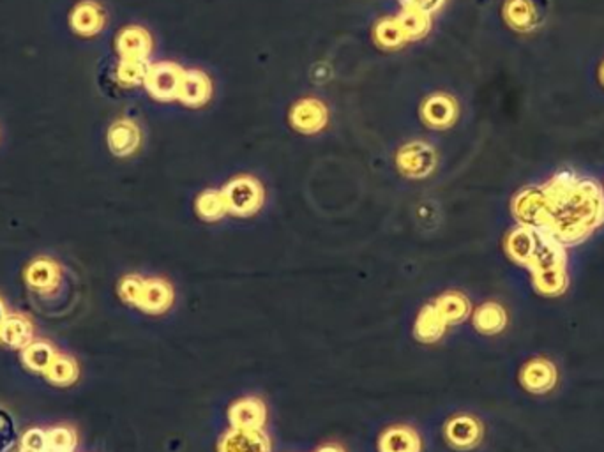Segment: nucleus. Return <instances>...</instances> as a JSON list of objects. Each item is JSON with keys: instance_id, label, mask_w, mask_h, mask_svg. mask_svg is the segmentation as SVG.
<instances>
[{"instance_id": "1", "label": "nucleus", "mask_w": 604, "mask_h": 452, "mask_svg": "<svg viewBox=\"0 0 604 452\" xmlns=\"http://www.w3.org/2000/svg\"><path fill=\"white\" fill-rule=\"evenodd\" d=\"M540 190L546 205L542 231L566 248L585 242L603 225L604 192L596 181L559 172Z\"/></svg>"}, {"instance_id": "2", "label": "nucleus", "mask_w": 604, "mask_h": 452, "mask_svg": "<svg viewBox=\"0 0 604 452\" xmlns=\"http://www.w3.org/2000/svg\"><path fill=\"white\" fill-rule=\"evenodd\" d=\"M24 281L31 291L32 302L39 300L37 306L39 313L54 311L52 317L57 315V311L65 313L67 308H71L69 299L64 297L69 290V281L65 276L63 265L50 257H37L24 270Z\"/></svg>"}, {"instance_id": "3", "label": "nucleus", "mask_w": 604, "mask_h": 452, "mask_svg": "<svg viewBox=\"0 0 604 452\" xmlns=\"http://www.w3.org/2000/svg\"><path fill=\"white\" fill-rule=\"evenodd\" d=\"M447 444L456 451H470L482 440V426L470 414H456L445 422Z\"/></svg>"}, {"instance_id": "4", "label": "nucleus", "mask_w": 604, "mask_h": 452, "mask_svg": "<svg viewBox=\"0 0 604 452\" xmlns=\"http://www.w3.org/2000/svg\"><path fill=\"white\" fill-rule=\"evenodd\" d=\"M546 0H509L506 4V20L520 33L536 31L546 18Z\"/></svg>"}, {"instance_id": "5", "label": "nucleus", "mask_w": 604, "mask_h": 452, "mask_svg": "<svg viewBox=\"0 0 604 452\" xmlns=\"http://www.w3.org/2000/svg\"><path fill=\"white\" fill-rule=\"evenodd\" d=\"M379 452H422V438L409 424H391L379 437Z\"/></svg>"}, {"instance_id": "6", "label": "nucleus", "mask_w": 604, "mask_h": 452, "mask_svg": "<svg viewBox=\"0 0 604 452\" xmlns=\"http://www.w3.org/2000/svg\"><path fill=\"white\" fill-rule=\"evenodd\" d=\"M265 419L267 408L256 396H244L237 399L228 410V420L233 429H262Z\"/></svg>"}, {"instance_id": "7", "label": "nucleus", "mask_w": 604, "mask_h": 452, "mask_svg": "<svg viewBox=\"0 0 604 452\" xmlns=\"http://www.w3.org/2000/svg\"><path fill=\"white\" fill-rule=\"evenodd\" d=\"M520 380L527 390L534 394H546L557 386L559 373L555 364L548 359H532L523 366Z\"/></svg>"}, {"instance_id": "8", "label": "nucleus", "mask_w": 604, "mask_h": 452, "mask_svg": "<svg viewBox=\"0 0 604 452\" xmlns=\"http://www.w3.org/2000/svg\"><path fill=\"white\" fill-rule=\"evenodd\" d=\"M175 302V293L170 283L163 280H144L142 295L138 308L147 315H163L172 310Z\"/></svg>"}, {"instance_id": "9", "label": "nucleus", "mask_w": 604, "mask_h": 452, "mask_svg": "<svg viewBox=\"0 0 604 452\" xmlns=\"http://www.w3.org/2000/svg\"><path fill=\"white\" fill-rule=\"evenodd\" d=\"M71 31L82 37H93L104 27V11L94 0L78 2L69 15Z\"/></svg>"}, {"instance_id": "10", "label": "nucleus", "mask_w": 604, "mask_h": 452, "mask_svg": "<svg viewBox=\"0 0 604 452\" xmlns=\"http://www.w3.org/2000/svg\"><path fill=\"white\" fill-rule=\"evenodd\" d=\"M218 452H271V440L262 429H233L223 435Z\"/></svg>"}, {"instance_id": "11", "label": "nucleus", "mask_w": 604, "mask_h": 452, "mask_svg": "<svg viewBox=\"0 0 604 452\" xmlns=\"http://www.w3.org/2000/svg\"><path fill=\"white\" fill-rule=\"evenodd\" d=\"M34 341V325L22 313H13L5 317L0 329V343L9 349L24 350Z\"/></svg>"}, {"instance_id": "12", "label": "nucleus", "mask_w": 604, "mask_h": 452, "mask_svg": "<svg viewBox=\"0 0 604 452\" xmlns=\"http://www.w3.org/2000/svg\"><path fill=\"white\" fill-rule=\"evenodd\" d=\"M536 246H538V230L536 228L518 226L516 230H512L509 233L508 244H506L509 257L514 261L525 265L527 269H530V265H532Z\"/></svg>"}, {"instance_id": "13", "label": "nucleus", "mask_w": 604, "mask_h": 452, "mask_svg": "<svg viewBox=\"0 0 604 452\" xmlns=\"http://www.w3.org/2000/svg\"><path fill=\"white\" fill-rule=\"evenodd\" d=\"M445 327H447V323L437 311V308L431 304L419 313L417 322H415V336L419 341L435 343L444 336Z\"/></svg>"}, {"instance_id": "14", "label": "nucleus", "mask_w": 604, "mask_h": 452, "mask_svg": "<svg viewBox=\"0 0 604 452\" xmlns=\"http://www.w3.org/2000/svg\"><path fill=\"white\" fill-rule=\"evenodd\" d=\"M55 357H57L55 349L48 341H41V339H34L27 349L22 350L24 366L32 373H39V375L46 373V369L52 366Z\"/></svg>"}, {"instance_id": "15", "label": "nucleus", "mask_w": 604, "mask_h": 452, "mask_svg": "<svg viewBox=\"0 0 604 452\" xmlns=\"http://www.w3.org/2000/svg\"><path fill=\"white\" fill-rule=\"evenodd\" d=\"M474 325L482 334H488V336L499 334L508 325V313L500 304L486 302L477 310L476 315H474Z\"/></svg>"}, {"instance_id": "16", "label": "nucleus", "mask_w": 604, "mask_h": 452, "mask_svg": "<svg viewBox=\"0 0 604 452\" xmlns=\"http://www.w3.org/2000/svg\"><path fill=\"white\" fill-rule=\"evenodd\" d=\"M43 377L52 386L69 388V386H73L78 380L80 368H78V362L73 357L57 354V357L52 362V366L46 369V373Z\"/></svg>"}, {"instance_id": "17", "label": "nucleus", "mask_w": 604, "mask_h": 452, "mask_svg": "<svg viewBox=\"0 0 604 452\" xmlns=\"http://www.w3.org/2000/svg\"><path fill=\"white\" fill-rule=\"evenodd\" d=\"M437 311L441 313V317L444 319V322L460 323L463 322L469 315H470V302L465 295L451 291L442 295L435 304Z\"/></svg>"}, {"instance_id": "18", "label": "nucleus", "mask_w": 604, "mask_h": 452, "mask_svg": "<svg viewBox=\"0 0 604 452\" xmlns=\"http://www.w3.org/2000/svg\"><path fill=\"white\" fill-rule=\"evenodd\" d=\"M532 280H534V289L542 295H548V297H555V295L564 293L568 290V285H569L566 267L564 269L536 270V272H532Z\"/></svg>"}, {"instance_id": "19", "label": "nucleus", "mask_w": 604, "mask_h": 452, "mask_svg": "<svg viewBox=\"0 0 604 452\" xmlns=\"http://www.w3.org/2000/svg\"><path fill=\"white\" fill-rule=\"evenodd\" d=\"M134 143H136V131L131 124L117 123L115 126H112V130L108 133V145L115 154L124 156L134 147Z\"/></svg>"}, {"instance_id": "20", "label": "nucleus", "mask_w": 604, "mask_h": 452, "mask_svg": "<svg viewBox=\"0 0 604 452\" xmlns=\"http://www.w3.org/2000/svg\"><path fill=\"white\" fill-rule=\"evenodd\" d=\"M46 440H48V451L74 452L78 446L76 433L67 426H55L46 429Z\"/></svg>"}, {"instance_id": "21", "label": "nucleus", "mask_w": 604, "mask_h": 452, "mask_svg": "<svg viewBox=\"0 0 604 452\" xmlns=\"http://www.w3.org/2000/svg\"><path fill=\"white\" fill-rule=\"evenodd\" d=\"M142 287H144V278H140L136 274H129L119 283V297L123 299V302H126L133 308H138Z\"/></svg>"}, {"instance_id": "22", "label": "nucleus", "mask_w": 604, "mask_h": 452, "mask_svg": "<svg viewBox=\"0 0 604 452\" xmlns=\"http://www.w3.org/2000/svg\"><path fill=\"white\" fill-rule=\"evenodd\" d=\"M18 440V429L13 418L0 408V452H7Z\"/></svg>"}, {"instance_id": "23", "label": "nucleus", "mask_w": 604, "mask_h": 452, "mask_svg": "<svg viewBox=\"0 0 604 452\" xmlns=\"http://www.w3.org/2000/svg\"><path fill=\"white\" fill-rule=\"evenodd\" d=\"M144 37L138 31H124L119 37V50L126 57H138L144 52Z\"/></svg>"}, {"instance_id": "24", "label": "nucleus", "mask_w": 604, "mask_h": 452, "mask_svg": "<svg viewBox=\"0 0 604 452\" xmlns=\"http://www.w3.org/2000/svg\"><path fill=\"white\" fill-rule=\"evenodd\" d=\"M22 447L34 452L48 451V440H46V431L39 427L29 429L24 438H22Z\"/></svg>"}, {"instance_id": "25", "label": "nucleus", "mask_w": 604, "mask_h": 452, "mask_svg": "<svg viewBox=\"0 0 604 452\" xmlns=\"http://www.w3.org/2000/svg\"><path fill=\"white\" fill-rule=\"evenodd\" d=\"M5 317H7V310H5V304H4V300L0 299V329H2V323H4V320H5Z\"/></svg>"}, {"instance_id": "26", "label": "nucleus", "mask_w": 604, "mask_h": 452, "mask_svg": "<svg viewBox=\"0 0 604 452\" xmlns=\"http://www.w3.org/2000/svg\"><path fill=\"white\" fill-rule=\"evenodd\" d=\"M317 452H343L340 447H336V446H323V447H320Z\"/></svg>"}, {"instance_id": "27", "label": "nucleus", "mask_w": 604, "mask_h": 452, "mask_svg": "<svg viewBox=\"0 0 604 452\" xmlns=\"http://www.w3.org/2000/svg\"><path fill=\"white\" fill-rule=\"evenodd\" d=\"M599 80H601V84L604 85V63L601 65V69H599Z\"/></svg>"}, {"instance_id": "28", "label": "nucleus", "mask_w": 604, "mask_h": 452, "mask_svg": "<svg viewBox=\"0 0 604 452\" xmlns=\"http://www.w3.org/2000/svg\"><path fill=\"white\" fill-rule=\"evenodd\" d=\"M16 452H34V451H29V449H25V447H22V449H20V451H16Z\"/></svg>"}, {"instance_id": "29", "label": "nucleus", "mask_w": 604, "mask_h": 452, "mask_svg": "<svg viewBox=\"0 0 604 452\" xmlns=\"http://www.w3.org/2000/svg\"><path fill=\"white\" fill-rule=\"evenodd\" d=\"M46 452H55V451H46Z\"/></svg>"}]
</instances>
